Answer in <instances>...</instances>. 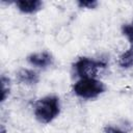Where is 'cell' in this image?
Listing matches in <instances>:
<instances>
[{
	"mask_svg": "<svg viewBox=\"0 0 133 133\" xmlns=\"http://www.w3.org/2000/svg\"><path fill=\"white\" fill-rule=\"evenodd\" d=\"M27 60L30 64L38 66V68H46L48 65H50L53 61L52 55L47 52H38V53H32L27 57Z\"/></svg>",
	"mask_w": 133,
	"mask_h": 133,
	"instance_id": "obj_4",
	"label": "cell"
},
{
	"mask_svg": "<svg viewBox=\"0 0 133 133\" xmlns=\"http://www.w3.org/2000/svg\"><path fill=\"white\" fill-rule=\"evenodd\" d=\"M60 111L59 99L55 96H47L39 99L34 105V116L39 123L52 122Z\"/></svg>",
	"mask_w": 133,
	"mask_h": 133,
	"instance_id": "obj_1",
	"label": "cell"
},
{
	"mask_svg": "<svg viewBox=\"0 0 133 133\" xmlns=\"http://www.w3.org/2000/svg\"><path fill=\"white\" fill-rule=\"evenodd\" d=\"M105 66L106 64L100 60H95L88 57H81L75 62L74 70L75 73L80 77V79L96 78L98 72Z\"/></svg>",
	"mask_w": 133,
	"mask_h": 133,
	"instance_id": "obj_3",
	"label": "cell"
},
{
	"mask_svg": "<svg viewBox=\"0 0 133 133\" xmlns=\"http://www.w3.org/2000/svg\"><path fill=\"white\" fill-rule=\"evenodd\" d=\"M104 133H126V132H124L123 130H121L118 128H115L112 126H107L104 129Z\"/></svg>",
	"mask_w": 133,
	"mask_h": 133,
	"instance_id": "obj_11",
	"label": "cell"
},
{
	"mask_svg": "<svg viewBox=\"0 0 133 133\" xmlns=\"http://www.w3.org/2000/svg\"><path fill=\"white\" fill-rule=\"evenodd\" d=\"M73 90L82 99H92L105 91V85L96 78H81L74 84Z\"/></svg>",
	"mask_w": 133,
	"mask_h": 133,
	"instance_id": "obj_2",
	"label": "cell"
},
{
	"mask_svg": "<svg viewBox=\"0 0 133 133\" xmlns=\"http://www.w3.org/2000/svg\"><path fill=\"white\" fill-rule=\"evenodd\" d=\"M123 32L127 36V38L130 42V45L133 44V23L131 25H124L123 26Z\"/></svg>",
	"mask_w": 133,
	"mask_h": 133,
	"instance_id": "obj_9",
	"label": "cell"
},
{
	"mask_svg": "<svg viewBox=\"0 0 133 133\" xmlns=\"http://www.w3.org/2000/svg\"><path fill=\"white\" fill-rule=\"evenodd\" d=\"M17 78L18 81L24 84H35L38 81V75L32 71V70H28V69H22L18 72L17 74Z\"/></svg>",
	"mask_w": 133,
	"mask_h": 133,
	"instance_id": "obj_6",
	"label": "cell"
},
{
	"mask_svg": "<svg viewBox=\"0 0 133 133\" xmlns=\"http://www.w3.org/2000/svg\"><path fill=\"white\" fill-rule=\"evenodd\" d=\"M16 6L24 14H33L42 8L43 2L39 0H19L16 1Z\"/></svg>",
	"mask_w": 133,
	"mask_h": 133,
	"instance_id": "obj_5",
	"label": "cell"
},
{
	"mask_svg": "<svg viewBox=\"0 0 133 133\" xmlns=\"http://www.w3.org/2000/svg\"><path fill=\"white\" fill-rule=\"evenodd\" d=\"M78 5L82 8H95L98 5V2L95 0H89V1H78Z\"/></svg>",
	"mask_w": 133,
	"mask_h": 133,
	"instance_id": "obj_10",
	"label": "cell"
},
{
	"mask_svg": "<svg viewBox=\"0 0 133 133\" xmlns=\"http://www.w3.org/2000/svg\"><path fill=\"white\" fill-rule=\"evenodd\" d=\"M9 94V80L4 76L1 77V101L3 102Z\"/></svg>",
	"mask_w": 133,
	"mask_h": 133,
	"instance_id": "obj_8",
	"label": "cell"
},
{
	"mask_svg": "<svg viewBox=\"0 0 133 133\" xmlns=\"http://www.w3.org/2000/svg\"><path fill=\"white\" fill-rule=\"evenodd\" d=\"M118 64L122 68H130L133 65V44H131L130 48L119 56Z\"/></svg>",
	"mask_w": 133,
	"mask_h": 133,
	"instance_id": "obj_7",
	"label": "cell"
}]
</instances>
